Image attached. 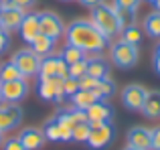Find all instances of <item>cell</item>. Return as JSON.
Returning <instances> with one entry per match:
<instances>
[{
    "mask_svg": "<svg viewBox=\"0 0 160 150\" xmlns=\"http://www.w3.org/2000/svg\"><path fill=\"white\" fill-rule=\"evenodd\" d=\"M65 37H67V43L79 47L83 53H87V55L103 53L109 45L108 37L102 35L99 28L95 27L91 20H85V18L73 20V22L65 28Z\"/></svg>",
    "mask_w": 160,
    "mask_h": 150,
    "instance_id": "1",
    "label": "cell"
},
{
    "mask_svg": "<svg viewBox=\"0 0 160 150\" xmlns=\"http://www.w3.org/2000/svg\"><path fill=\"white\" fill-rule=\"evenodd\" d=\"M91 22L95 24V27L99 28V32L102 35H106L108 39H112V37L120 35L122 32V22L120 18H118L116 14V6L113 4H99V6L91 8Z\"/></svg>",
    "mask_w": 160,
    "mask_h": 150,
    "instance_id": "2",
    "label": "cell"
},
{
    "mask_svg": "<svg viewBox=\"0 0 160 150\" xmlns=\"http://www.w3.org/2000/svg\"><path fill=\"white\" fill-rule=\"evenodd\" d=\"M109 57H112V63L120 69H130L138 63V57H140V49L136 45H130L126 41H116L109 49Z\"/></svg>",
    "mask_w": 160,
    "mask_h": 150,
    "instance_id": "3",
    "label": "cell"
},
{
    "mask_svg": "<svg viewBox=\"0 0 160 150\" xmlns=\"http://www.w3.org/2000/svg\"><path fill=\"white\" fill-rule=\"evenodd\" d=\"M91 126V134L87 138V146L93 150H102L109 146L116 138V126L112 122H89Z\"/></svg>",
    "mask_w": 160,
    "mask_h": 150,
    "instance_id": "4",
    "label": "cell"
},
{
    "mask_svg": "<svg viewBox=\"0 0 160 150\" xmlns=\"http://www.w3.org/2000/svg\"><path fill=\"white\" fill-rule=\"evenodd\" d=\"M10 61L18 67V71L24 79L37 75L39 73V67H41V57L32 49H20V51H16Z\"/></svg>",
    "mask_w": 160,
    "mask_h": 150,
    "instance_id": "5",
    "label": "cell"
},
{
    "mask_svg": "<svg viewBox=\"0 0 160 150\" xmlns=\"http://www.w3.org/2000/svg\"><path fill=\"white\" fill-rule=\"evenodd\" d=\"M37 93L41 99L45 102H55L61 103L65 93H63V79L61 77H47V79H39L37 85Z\"/></svg>",
    "mask_w": 160,
    "mask_h": 150,
    "instance_id": "6",
    "label": "cell"
},
{
    "mask_svg": "<svg viewBox=\"0 0 160 150\" xmlns=\"http://www.w3.org/2000/svg\"><path fill=\"white\" fill-rule=\"evenodd\" d=\"M146 95H148L146 87H142L140 83H132V85L124 87V91H122V103L130 112H140L146 102Z\"/></svg>",
    "mask_w": 160,
    "mask_h": 150,
    "instance_id": "7",
    "label": "cell"
},
{
    "mask_svg": "<svg viewBox=\"0 0 160 150\" xmlns=\"http://www.w3.org/2000/svg\"><path fill=\"white\" fill-rule=\"evenodd\" d=\"M0 93H2L4 102H8V103L22 102V99L28 95V83H27V79L2 81L0 83Z\"/></svg>",
    "mask_w": 160,
    "mask_h": 150,
    "instance_id": "8",
    "label": "cell"
},
{
    "mask_svg": "<svg viewBox=\"0 0 160 150\" xmlns=\"http://www.w3.org/2000/svg\"><path fill=\"white\" fill-rule=\"evenodd\" d=\"M39 24H41V35L49 37V39L57 41L59 37L65 32V27H63V20L59 18L55 12H39Z\"/></svg>",
    "mask_w": 160,
    "mask_h": 150,
    "instance_id": "9",
    "label": "cell"
},
{
    "mask_svg": "<svg viewBox=\"0 0 160 150\" xmlns=\"http://www.w3.org/2000/svg\"><path fill=\"white\" fill-rule=\"evenodd\" d=\"M22 120V108L16 103H0V132H10L18 128Z\"/></svg>",
    "mask_w": 160,
    "mask_h": 150,
    "instance_id": "10",
    "label": "cell"
},
{
    "mask_svg": "<svg viewBox=\"0 0 160 150\" xmlns=\"http://www.w3.org/2000/svg\"><path fill=\"white\" fill-rule=\"evenodd\" d=\"M24 14H27V10L2 2V6H0V24H2V28L6 32L18 31V27H20V22H22Z\"/></svg>",
    "mask_w": 160,
    "mask_h": 150,
    "instance_id": "11",
    "label": "cell"
},
{
    "mask_svg": "<svg viewBox=\"0 0 160 150\" xmlns=\"http://www.w3.org/2000/svg\"><path fill=\"white\" fill-rule=\"evenodd\" d=\"M18 32H20V39L24 43L31 45L37 37L41 35V24H39V12H27L18 27Z\"/></svg>",
    "mask_w": 160,
    "mask_h": 150,
    "instance_id": "12",
    "label": "cell"
},
{
    "mask_svg": "<svg viewBox=\"0 0 160 150\" xmlns=\"http://www.w3.org/2000/svg\"><path fill=\"white\" fill-rule=\"evenodd\" d=\"M128 146L138 150H152V134L146 126H134L128 132Z\"/></svg>",
    "mask_w": 160,
    "mask_h": 150,
    "instance_id": "13",
    "label": "cell"
},
{
    "mask_svg": "<svg viewBox=\"0 0 160 150\" xmlns=\"http://www.w3.org/2000/svg\"><path fill=\"white\" fill-rule=\"evenodd\" d=\"M85 114H87V122H112L113 108L106 103V99H99V102L91 103L87 108Z\"/></svg>",
    "mask_w": 160,
    "mask_h": 150,
    "instance_id": "14",
    "label": "cell"
},
{
    "mask_svg": "<svg viewBox=\"0 0 160 150\" xmlns=\"http://www.w3.org/2000/svg\"><path fill=\"white\" fill-rule=\"evenodd\" d=\"M18 138L27 150H41L45 146V142H47L43 130H39V128H24L18 134Z\"/></svg>",
    "mask_w": 160,
    "mask_h": 150,
    "instance_id": "15",
    "label": "cell"
},
{
    "mask_svg": "<svg viewBox=\"0 0 160 150\" xmlns=\"http://www.w3.org/2000/svg\"><path fill=\"white\" fill-rule=\"evenodd\" d=\"M87 75H91L93 79H103L108 77V71H109V63L106 57H102V53L98 55H87Z\"/></svg>",
    "mask_w": 160,
    "mask_h": 150,
    "instance_id": "16",
    "label": "cell"
},
{
    "mask_svg": "<svg viewBox=\"0 0 160 150\" xmlns=\"http://www.w3.org/2000/svg\"><path fill=\"white\" fill-rule=\"evenodd\" d=\"M140 112L150 120L160 118V91H148L146 102H144V106H142Z\"/></svg>",
    "mask_w": 160,
    "mask_h": 150,
    "instance_id": "17",
    "label": "cell"
},
{
    "mask_svg": "<svg viewBox=\"0 0 160 150\" xmlns=\"http://www.w3.org/2000/svg\"><path fill=\"white\" fill-rule=\"evenodd\" d=\"M69 99H71V103H73V108H79V110H87L91 103L99 102V98L91 89H77Z\"/></svg>",
    "mask_w": 160,
    "mask_h": 150,
    "instance_id": "18",
    "label": "cell"
},
{
    "mask_svg": "<svg viewBox=\"0 0 160 150\" xmlns=\"http://www.w3.org/2000/svg\"><path fill=\"white\" fill-rule=\"evenodd\" d=\"M59 55H47L41 59V67H39V79H47V77H57V69H59Z\"/></svg>",
    "mask_w": 160,
    "mask_h": 150,
    "instance_id": "19",
    "label": "cell"
},
{
    "mask_svg": "<svg viewBox=\"0 0 160 150\" xmlns=\"http://www.w3.org/2000/svg\"><path fill=\"white\" fill-rule=\"evenodd\" d=\"M144 32L152 39H160V10H152L144 16Z\"/></svg>",
    "mask_w": 160,
    "mask_h": 150,
    "instance_id": "20",
    "label": "cell"
},
{
    "mask_svg": "<svg viewBox=\"0 0 160 150\" xmlns=\"http://www.w3.org/2000/svg\"><path fill=\"white\" fill-rule=\"evenodd\" d=\"M31 49L41 57V59H43V57H47V55H51V53H53L55 41L49 39V37H45V35H39V37H37V39L31 43Z\"/></svg>",
    "mask_w": 160,
    "mask_h": 150,
    "instance_id": "21",
    "label": "cell"
},
{
    "mask_svg": "<svg viewBox=\"0 0 160 150\" xmlns=\"http://www.w3.org/2000/svg\"><path fill=\"white\" fill-rule=\"evenodd\" d=\"M91 91H93L99 99H108V98H112V95L116 93V83H113L109 77L98 79V83H95V87Z\"/></svg>",
    "mask_w": 160,
    "mask_h": 150,
    "instance_id": "22",
    "label": "cell"
},
{
    "mask_svg": "<svg viewBox=\"0 0 160 150\" xmlns=\"http://www.w3.org/2000/svg\"><path fill=\"white\" fill-rule=\"evenodd\" d=\"M61 57L63 61H65L67 65H71V63H77V61H81V59H85L87 57V53H83L79 47H75V45H71V43H67L65 47H63V51H61Z\"/></svg>",
    "mask_w": 160,
    "mask_h": 150,
    "instance_id": "23",
    "label": "cell"
},
{
    "mask_svg": "<svg viewBox=\"0 0 160 150\" xmlns=\"http://www.w3.org/2000/svg\"><path fill=\"white\" fill-rule=\"evenodd\" d=\"M122 41H126V43H130V45H140L142 43V28L138 27V24H128V27H124L122 28Z\"/></svg>",
    "mask_w": 160,
    "mask_h": 150,
    "instance_id": "24",
    "label": "cell"
},
{
    "mask_svg": "<svg viewBox=\"0 0 160 150\" xmlns=\"http://www.w3.org/2000/svg\"><path fill=\"white\" fill-rule=\"evenodd\" d=\"M14 79H24V77L20 75L18 67L12 61H6V63L0 65V83L2 81H14Z\"/></svg>",
    "mask_w": 160,
    "mask_h": 150,
    "instance_id": "25",
    "label": "cell"
},
{
    "mask_svg": "<svg viewBox=\"0 0 160 150\" xmlns=\"http://www.w3.org/2000/svg\"><path fill=\"white\" fill-rule=\"evenodd\" d=\"M89 134H91L89 122H79L73 126V142H87Z\"/></svg>",
    "mask_w": 160,
    "mask_h": 150,
    "instance_id": "26",
    "label": "cell"
},
{
    "mask_svg": "<svg viewBox=\"0 0 160 150\" xmlns=\"http://www.w3.org/2000/svg\"><path fill=\"white\" fill-rule=\"evenodd\" d=\"M43 134H45V138L51 140V142H61V126H59L55 120H49L47 122Z\"/></svg>",
    "mask_w": 160,
    "mask_h": 150,
    "instance_id": "27",
    "label": "cell"
},
{
    "mask_svg": "<svg viewBox=\"0 0 160 150\" xmlns=\"http://www.w3.org/2000/svg\"><path fill=\"white\" fill-rule=\"evenodd\" d=\"M85 73H87V59H81V61H77V63L69 65V77L79 79V77H83Z\"/></svg>",
    "mask_w": 160,
    "mask_h": 150,
    "instance_id": "28",
    "label": "cell"
},
{
    "mask_svg": "<svg viewBox=\"0 0 160 150\" xmlns=\"http://www.w3.org/2000/svg\"><path fill=\"white\" fill-rule=\"evenodd\" d=\"M53 120H57L61 126H69V128H73L75 124V118H73V114H71V108L69 110H61V112H57V116H55Z\"/></svg>",
    "mask_w": 160,
    "mask_h": 150,
    "instance_id": "29",
    "label": "cell"
},
{
    "mask_svg": "<svg viewBox=\"0 0 160 150\" xmlns=\"http://www.w3.org/2000/svg\"><path fill=\"white\" fill-rule=\"evenodd\" d=\"M77 89H79V81L75 77L63 79V93H65V98H71V95H73Z\"/></svg>",
    "mask_w": 160,
    "mask_h": 150,
    "instance_id": "30",
    "label": "cell"
},
{
    "mask_svg": "<svg viewBox=\"0 0 160 150\" xmlns=\"http://www.w3.org/2000/svg\"><path fill=\"white\" fill-rule=\"evenodd\" d=\"M2 150H27V148L22 146L18 136H10V138H6L2 142Z\"/></svg>",
    "mask_w": 160,
    "mask_h": 150,
    "instance_id": "31",
    "label": "cell"
},
{
    "mask_svg": "<svg viewBox=\"0 0 160 150\" xmlns=\"http://www.w3.org/2000/svg\"><path fill=\"white\" fill-rule=\"evenodd\" d=\"M142 0H113V6L122 10H138Z\"/></svg>",
    "mask_w": 160,
    "mask_h": 150,
    "instance_id": "32",
    "label": "cell"
},
{
    "mask_svg": "<svg viewBox=\"0 0 160 150\" xmlns=\"http://www.w3.org/2000/svg\"><path fill=\"white\" fill-rule=\"evenodd\" d=\"M77 81H79V89H93L95 83H98V79H93L91 75H87V73H85L83 77H79Z\"/></svg>",
    "mask_w": 160,
    "mask_h": 150,
    "instance_id": "33",
    "label": "cell"
},
{
    "mask_svg": "<svg viewBox=\"0 0 160 150\" xmlns=\"http://www.w3.org/2000/svg\"><path fill=\"white\" fill-rule=\"evenodd\" d=\"M6 4H10V6H16V8H22V10H28L31 6H35L37 0H4Z\"/></svg>",
    "mask_w": 160,
    "mask_h": 150,
    "instance_id": "34",
    "label": "cell"
},
{
    "mask_svg": "<svg viewBox=\"0 0 160 150\" xmlns=\"http://www.w3.org/2000/svg\"><path fill=\"white\" fill-rule=\"evenodd\" d=\"M150 134H152V150H160V126L150 128Z\"/></svg>",
    "mask_w": 160,
    "mask_h": 150,
    "instance_id": "35",
    "label": "cell"
},
{
    "mask_svg": "<svg viewBox=\"0 0 160 150\" xmlns=\"http://www.w3.org/2000/svg\"><path fill=\"white\" fill-rule=\"evenodd\" d=\"M8 45H10V39H8V32H0V53H4L8 49Z\"/></svg>",
    "mask_w": 160,
    "mask_h": 150,
    "instance_id": "36",
    "label": "cell"
},
{
    "mask_svg": "<svg viewBox=\"0 0 160 150\" xmlns=\"http://www.w3.org/2000/svg\"><path fill=\"white\" fill-rule=\"evenodd\" d=\"M154 71L160 75V43H158V47L154 49Z\"/></svg>",
    "mask_w": 160,
    "mask_h": 150,
    "instance_id": "37",
    "label": "cell"
},
{
    "mask_svg": "<svg viewBox=\"0 0 160 150\" xmlns=\"http://www.w3.org/2000/svg\"><path fill=\"white\" fill-rule=\"evenodd\" d=\"M79 2H81L83 6H87V8H95V6H99L103 0H79Z\"/></svg>",
    "mask_w": 160,
    "mask_h": 150,
    "instance_id": "38",
    "label": "cell"
},
{
    "mask_svg": "<svg viewBox=\"0 0 160 150\" xmlns=\"http://www.w3.org/2000/svg\"><path fill=\"white\" fill-rule=\"evenodd\" d=\"M154 10H160V0H156V2H154Z\"/></svg>",
    "mask_w": 160,
    "mask_h": 150,
    "instance_id": "39",
    "label": "cell"
},
{
    "mask_svg": "<svg viewBox=\"0 0 160 150\" xmlns=\"http://www.w3.org/2000/svg\"><path fill=\"white\" fill-rule=\"evenodd\" d=\"M2 142H4V132H0V146H2Z\"/></svg>",
    "mask_w": 160,
    "mask_h": 150,
    "instance_id": "40",
    "label": "cell"
},
{
    "mask_svg": "<svg viewBox=\"0 0 160 150\" xmlns=\"http://www.w3.org/2000/svg\"><path fill=\"white\" fill-rule=\"evenodd\" d=\"M124 150H138V148H132V146H126Z\"/></svg>",
    "mask_w": 160,
    "mask_h": 150,
    "instance_id": "41",
    "label": "cell"
},
{
    "mask_svg": "<svg viewBox=\"0 0 160 150\" xmlns=\"http://www.w3.org/2000/svg\"><path fill=\"white\" fill-rule=\"evenodd\" d=\"M0 103H4V98H2V93H0Z\"/></svg>",
    "mask_w": 160,
    "mask_h": 150,
    "instance_id": "42",
    "label": "cell"
},
{
    "mask_svg": "<svg viewBox=\"0 0 160 150\" xmlns=\"http://www.w3.org/2000/svg\"><path fill=\"white\" fill-rule=\"evenodd\" d=\"M0 32H4V28H2V24H0Z\"/></svg>",
    "mask_w": 160,
    "mask_h": 150,
    "instance_id": "43",
    "label": "cell"
},
{
    "mask_svg": "<svg viewBox=\"0 0 160 150\" xmlns=\"http://www.w3.org/2000/svg\"><path fill=\"white\" fill-rule=\"evenodd\" d=\"M148 2H152V4H154V2H156V0H148Z\"/></svg>",
    "mask_w": 160,
    "mask_h": 150,
    "instance_id": "44",
    "label": "cell"
},
{
    "mask_svg": "<svg viewBox=\"0 0 160 150\" xmlns=\"http://www.w3.org/2000/svg\"><path fill=\"white\" fill-rule=\"evenodd\" d=\"M63 2H71V0H63Z\"/></svg>",
    "mask_w": 160,
    "mask_h": 150,
    "instance_id": "45",
    "label": "cell"
}]
</instances>
